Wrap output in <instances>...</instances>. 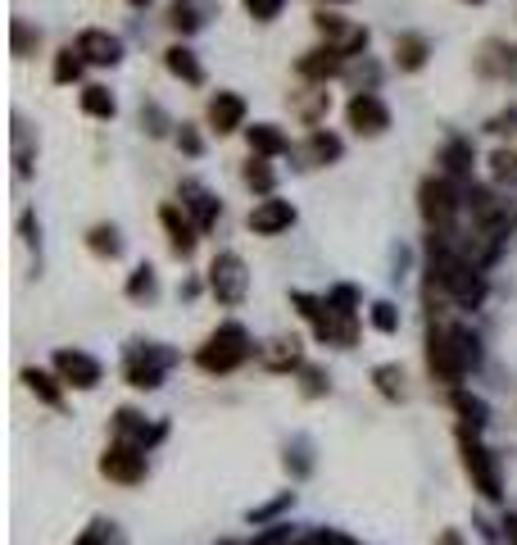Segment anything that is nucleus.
<instances>
[{
	"mask_svg": "<svg viewBox=\"0 0 517 545\" xmlns=\"http://www.w3.org/2000/svg\"><path fill=\"white\" fill-rule=\"evenodd\" d=\"M341 137L336 132H322V128H313L309 132V146H304V159L309 164H332V159H341Z\"/></svg>",
	"mask_w": 517,
	"mask_h": 545,
	"instance_id": "obj_23",
	"label": "nucleus"
},
{
	"mask_svg": "<svg viewBox=\"0 0 517 545\" xmlns=\"http://www.w3.org/2000/svg\"><path fill=\"white\" fill-rule=\"evenodd\" d=\"M517 123V109H508V114H499V119H490V132H508Z\"/></svg>",
	"mask_w": 517,
	"mask_h": 545,
	"instance_id": "obj_45",
	"label": "nucleus"
},
{
	"mask_svg": "<svg viewBox=\"0 0 517 545\" xmlns=\"http://www.w3.org/2000/svg\"><path fill=\"white\" fill-rule=\"evenodd\" d=\"M55 373L69 382V387H82L91 391L100 382V364L91 355H82V350H59L55 355Z\"/></svg>",
	"mask_w": 517,
	"mask_h": 545,
	"instance_id": "obj_15",
	"label": "nucleus"
},
{
	"mask_svg": "<svg viewBox=\"0 0 517 545\" xmlns=\"http://www.w3.org/2000/svg\"><path fill=\"white\" fill-rule=\"evenodd\" d=\"M418 209H422V218H427V228L431 232H449L454 228V218H459V209H463V191H459V182L454 178H427L418 187Z\"/></svg>",
	"mask_w": 517,
	"mask_h": 545,
	"instance_id": "obj_2",
	"label": "nucleus"
},
{
	"mask_svg": "<svg viewBox=\"0 0 517 545\" xmlns=\"http://www.w3.org/2000/svg\"><path fill=\"white\" fill-rule=\"evenodd\" d=\"M182 205H186V214L196 218L200 232H209L218 223V214H223V205L214 200V191L200 187V182H182Z\"/></svg>",
	"mask_w": 517,
	"mask_h": 545,
	"instance_id": "obj_17",
	"label": "nucleus"
},
{
	"mask_svg": "<svg viewBox=\"0 0 517 545\" xmlns=\"http://www.w3.org/2000/svg\"><path fill=\"white\" fill-rule=\"evenodd\" d=\"M504 532H508V545H517V518H508Z\"/></svg>",
	"mask_w": 517,
	"mask_h": 545,
	"instance_id": "obj_46",
	"label": "nucleus"
},
{
	"mask_svg": "<svg viewBox=\"0 0 517 545\" xmlns=\"http://www.w3.org/2000/svg\"><path fill=\"white\" fill-rule=\"evenodd\" d=\"M78 545H118V541H114V532H109V523H91V532L82 536Z\"/></svg>",
	"mask_w": 517,
	"mask_h": 545,
	"instance_id": "obj_42",
	"label": "nucleus"
},
{
	"mask_svg": "<svg viewBox=\"0 0 517 545\" xmlns=\"http://www.w3.org/2000/svg\"><path fill=\"white\" fill-rule=\"evenodd\" d=\"M209 128H214L218 137L245 128V96L241 91H218V96L209 100Z\"/></svg>",
	"mask_w": 517,
	"mask_h": 545,
	"instance_id": "obj_14",
	"label": "nucleus"
},
{
	"mask_svg": "<svg viewBox=\"0 0 517 545\" xmlns=\"http://www.w3.org/2000/svg\"><path fill=\"white\" fill-rule=\"evenodd\" d=\"M327 5H350V0H327Z\"/></svg>",
	"mask_w": 517,
	"mask_h": 545,
	"instance_id": "obj_49",
	"label": "nucleus"
},
{
	"mask_svg": "<svg viewBox=\"0 0 517 545\" xmlns=\"http://www.w3.org/2000/svg\"><path fill=\"white\" fill-rule=\"evenodd\" d=\"M472 164H477V150H472V141H468V137L445 141V150H440V169H445V178H454V182H472Z\"/></svg>",
	"mask_w": 517,
	"mask_h": 545,
	"instance_id": "obj_18",
	"label": "nucleus"
},
{
	"mask_svg": "<svg viewBox=\"0 0 517 545\" xmlns=\"http://www.w3.org/2000/svg\"><path fill=\"white\" fill-rule=\"evenodd\" d=\"M82 64H87V60H82L78 46H64V50H59V55H55V82H59V87L78 82V78H82Z\"/></svg>",
	"mask_w": 517,
	"mask_h": 545,
	"instance_id": "obj_28",
	"label": "nucleus"
},
{
	"mask_svg": "<svg viewBox=\"0 0 517 545\" xmlns=\"http://www.w3.org/2000/svg\"><path fill=\"white\" fill-rule=\"evenodd\" d=\"M150 119V137H164L168 132V119H164V109L159 105H141V123Z\"/></svg>",
	"mask_w": 517,
	"mask_h": 545,
	"instance_id": "obj_41",
	"label": "nucleus"
},
{
	"mask_svg": "<svg viewBox=\"0 0 517 545\" xmlns=\"http://www.w3.org/2000/svg\"><path fill=\"white\" fill-rule=\"evenodd\" d=\"M87 246L96 250V255H105V259H114L118 250H123V241H118V228L114 223H96V228L87 232Z\"/></svg>",
	"mask_w": 517,
	"mask_h": 545,
	"instance_id": "obj_29",
	"label": "nucleus"
},
{
	"mask_svg": "<svg viewBox=\"0 0 517 545\" xmlns=\"http://www.w3.org/2000/svg\"><path fill=\"white\" fill-rule=\"evenodd\" d=\"M313 545H359L354 536H345V532H332V527H322L318 536H313Z\"/></svg>",
	"mask_w": 517,
	"mask_h": 545,
	"instance_id": "obj_44",
	"label": "nucleus"
},
{
	"mask_svg": "<svg viewBox=\"0 0 517 545\" xmlns=\"http://www.w3.org/2000/svg\"><path fill=\"white\" fill-rule=\"evenodd\" d=\"M250 545H291V527H286V523H273V527H264V532L254 536Z\"/></svg>",
	"mask_w": 517,
	"mask_h": 545,
	"instance_id": "obj_40",
	"label": "nucleus"
},
{
	"mask_svg": "<svg viewBox=\"0 0 517 545\" xmlns=\"http://www.w3.org/2000/svg\"><path fill=\"white\" fill-rule=\"evenodd\" d=\"M490 178H495L499 187H517V155L513 150H495V155H490Z\"/></svg>",
	"mask_w": 517,
	"mask_h": 545,
	"instance_id": "obj_31",
	"label": "nucleus"
},
{
	"mask_svg": "<svg viewBox=\"0 0 517 545\" xmlns=\"http://www.w3.org/2000/svg\"><path fill=\"white\" fill-rule=\"evenodd\" d=\"M10 32H14V55H19V60L37 55V46H41V28H32L28 19H14V23H10Z\"/></svg>",
	"mask_w": 517,
	"mask_h": 545,
	"instance_id": "obj_30",
	"label": "nucleus"
},
{
	"mask_svg": "<svg viewBox=\"0 0 517 545\" xmlns=\"http://www.w3.org/2000/svg\"><path fill=\"white\" fill-rule=\"evenodd\" d=\"M513 228H517V223H513Z\"/></svg>",
	"mask_w": 517,
	"mask_h": 545,
	"instance_id": "obj_53",
	"label": "nucleus"
},
{
	"mask_svg": "<svg viewBox=\"0 0 517 545\" xmlns=\"http://www.w3.org/2000/svg\"><path fill=\"white\" fill-rule=\"evenodd\" d=\"M177 146H182L186 155H200V150H205V141H200L196 128H186V123H182V132H177Z\"/></svg>",
	"mask_w": 517,
	"mask_h": 545,
	"instance_id": "obj_43",
	"label": "nucleus"
},
{
	"mask_svg": "<svg viewBox=\"0 0 517 545\" xmlns=\"http://www.w3.org/2000/svg\"><path fill=\"white\" fill-rule=\"evenodd\" d=\"M313 28H318L322 46L341 50L345 60H354V55H363V50H368V28H363V23L341 19V14H332V10H318V14H313Z\"/></svg>",
	"mask_w": 517,
	"mask_h": 545,
	"instance_id": "obj_3",
	"label": "nucleus"
},
{
	"mask_svg": "<svg viewBox=\"0 0 517 545\" xmlns=\"http://www.w3.org/2000/svg\"><path fill=\"white\" fill-rule=\"evenodd\" d=\"M223 545H236V541H223Z\"/></svg>",
	"mask_w": 517,
	"mask_h": 545,
	"instance_id": "obj_51",
	"label": "nucleus"
},
{
	"mask_svg": "<svg viewBox=\"0 0 517 545\" xmlns=\"http://www.w3.org/2000/svg\"><path fill=\"white\" fill-rule=\"evenodd\" d=\"M463 5H486V0H463Z\"/></svg>",
	"mask_w": 517,
	"mask_h": 545,
	"instance_id": "obj_50",
	"label": "nucleus"
},
{
	"mask_svg": "<svg viewBox=\"0 0 517 545\" xmlns=\"http://www.w3.org/2000/svg\"><path fill=\"white\" fill-rule=\"evenodd\" d=\"M327 305H332V318H354L359 296H354V287H336L332 296H327Z\"/></svg>",
	"mask_w": 517,
	"mask_h": 545,
	"instance_id": "obj_35",
	"label": "nucleus"
},
{
	"mask_svg": "<svg viewBox=\"0 0 517 545\" xmlns=\"http://www.w3.org/2000/svg\"><path fill=\"white\" fill-rule=\"evenodd\" d=\"M209 287H214L218 305H241L245 291H250V273H245V259L223 250V255L209 264Z\"/></svg>",
	"mask_w": 517,
	"mask_h": 545,
	"instance_id": "obj_6",
	"label": "nucleus"
},
{
	"mask_svg": "<svg viewBox=\"0 0 517 545\" xmlns=\"http://www.w3.org/2000/svg\"><path fill=\"white\" fill-rule=\"evenodd\" d=\"M454 341H459V350H463V364L477 368V364H481V341L472 337L468 327H454Z\"/></svg>",
	"mask_w": 517,
	"mask_h": 545,
	"instance_id": "obj_36",
	"label": "nucleus"
},
{
	"mask_svg": "<svg viewBox=\"0 0 517 545\" xmlns=\"http://www.w3.org/2000/svg\"><path fill=\"white\" fill-rule=\"evenodd\" d=\"M431 60V41L422 32H395V64L400 73H418Z\"/></svg>",
	"mask_w": 517,
	"mask_h": 545,
	"instance_id": "obj_19",
	"label": "nucleus"
},
{
	"mask_svg": "<svg viewBox=\"0 0 517 545\" xmlns=\"http://www.w3.org/2000/svg\"><path fill=\"white\" fill-rule=\"evenodd\" d=\"M82 114H91V119H114L118 100L109 96V87H82Z\"/></svg>",
	"mask_w": 517,
	"mask_h": 545,
	"instance_id": "obj_26",
	"label": "nucleus"
},
{
	"mask_svg": "<svg viewBox=\"0 0 517 545\" xmlns=\"http://www.w3.org/2000/svg\"><path fill=\"white\" fill-rule=\"evenodd\" d=\"M164 69L173 73V78L191 82V87L205 82V69H200V60H196V50H191V46H168L164 50Z\"/></svg>",
	"mask_w": 517,
	"mask_h": 545,
	"instance_id": "obj_20",
	"label": "nucleus"
},
{
	"mask_svg": "<svg viewBox=\"0 0 517 545\" xmlns=\"http://www.w3.org/2000/svg\"><path fill=\"white\" fill-rule=\"evenodd\" d=\"M250 355H254L250 332H245L241 323H223L214 337L200 346L196 359H200V368H205V373H232V368H241Z\"/></svg>",
	"mask_w": 517,
	"mask_h": 545,
	"instance_id": "obj_1",
	"label": "nucleus"
},
{
	"mask_svg": "<svg viewBox=\"0 0 517 545\" xmlns=\"http://www.w3.org/2000/svg\"><path fill=\"white\" fill-rule=\"evenodd\" d=\"M127 5H137V10H141V5H150V0H127Z\"/></svg>",
	"mask_w": 517,
	"mask_h": 545,
	"instance_id": "obj_48",
	"label": "nucleus"
},
{
	"mask_svg": "<svg viewBox=\"0 0 517 545\" xmlns=\"http://www.w3.org/2000/svg\"><path fill=\"white\" fill-rule=\"evenodd\" d=\"M114 432L123 436V441H141V446L159 436V432H146V418H141L137 409H118V414H114Z\"/></svg>",
	"mask_w": 517,
	"mask_h": 545,
	"instance_id": "obj_25",
	"label": "nucleus"
},
{
	"mask_svg": "<svg viewBox=\"0 0 517 545\" xmlns=\"http://www.w3.org/2000/svg\"><path fill=\"white\" fill-rule=\"evenodd\" d=\"M372 377H377L381 396H391V400H400V396H404V387H400V382H404V373H400V368H395V364H381Z\"/></svg>",
	"mask_w": 517,
	"mask_h": 545,
	"instance_id": "obj_33",
	"label": "nucleus"
},
{
	"mask_svg": "<svg viewBox=\"0 0 517 545\" xmlns=\"http://www.w3.org/2000/svg\"><path fill=\"white\" fill-rule=\"evenodd\" d=\"M427 364H431V373H436V382H445V387H459L463 377L472 373V368L463 364V350H459V341H454V327H440V332H431Z\"/></svg>",
	"mask_w": 517,
	"mask_h": 545,
	"instance_id": "obj_4",
	"label": "nucleus"
},
{
	"mask_svg": "<svg viewBox=\"0 0 517 545\" xmlns=\"http://www.w3.org/2000/svg\"><path fill=\"white\" fill-rule=\"evenodd\" d=\"M463 464H468V477L477 482V491L486 500H499L504 496V482H499V464L486 446H481L472 432H463Z\"/></svg>",
	"mask_w": 517,
	"mask_h": 545,
	"instance_id": "obj_8",
	"label": "nucleus"
},
{
	"mask_svg": "<svg viewBox=\"0 0 517 545\" xmlns=\"http://www.w3.org/2000/svg\"><path fill=\"white\" fill-rule=\"evenodd\" d=\"M127 296H132V300H150V296H155V268H150V264L132 268V278H127Z\"/></svg>",
	"mask_w": 517,
	"mask_h": 545,
	"instance_id": "obj_32",
	"label": "nucleus"
},
{
	"mask_svg": "<svg viewBox=\"0 0 517 545\" xmlns=\"http://www.w3.org/2000/svg\"><path fill=\"white\" fill-rule=\"evenodd\" d=\"M73 46H78V50H82V60L96 64V69H114V64L123 60V41H118L114 32H105V28L78 32V41H73Z\"/></svg>",
	"mask_w": 517,
	"mask_h": 545,
	"instance_id": "obj_11",
	"label": "nucleus"
},
{
	"mask_svg": "<svg viewBox=\"0 0 517 545\" xmlns=\"http://www.w3.org/2000/svg\"><path fill=\"white\" fill-rule=\"evenodd\" d=\"M159 223H164L168 232V246H173V255H191L196 250V218L186 214V205H164L159 209Z\"/></svg>",
	"mask_w": 517,
	"mask_h": 545,
	"instance_id": "obj_13",
	"label": "nucleus"
},
{
	"mask_svg": "<svg viewBox=\"0 0 517 545\" xmlns=\"http://www.w3.org/2000/svg\"><path fill=\"white\" fill-rule=\"evenodd\" d=\"M164 364H168L164 350H150V346L137 350V355L127 359V382L141 391H155L159 382H164Z\"/></svg>",
	"mask_w": 517,
	"mask_h": 545,
	"instance_id": "obj_16",
	"label": "nucleus"
},
{
	"mask_svg": "<svg viewBox=\"0 0 517 545\" xmlns=\"http://www.w3.org/2000/svg\"><path fill=\"white\" fill-rule=\"evenodd\" d=\"M304 545H313V541H304Z\"/></svg>",
	"mask_w": 517,
	"mask_h": 545,
	"instance_id": "obj_52",
	"label": "nucleus"
},
{
	"mask_svg": "<svg viewBox=\"0 0 517 545\" xmlns=\"http://www.w3.org/2000/svg\"><path fill=\"white\" fill-rule=\"evenodd\" d=\"M472 64H477L481 78L490 82H517V46L504 37H486L477 46V55H472Z\"/></svg>",
	"mask_w": 517,
	"mask_h": 545,
	"instance_id": "obj_9",
	"label": "nucleus"
},
{
	"mask_svg": "<svg viewBox=\"0 0 517 545\" xmlns=\"http://www.w3.org/2000/svg\"><path fill=\"white\" fill-rule=\"evenodd\" d=\"M268 364H273V368H295V364H300V350H295V337L291 341H273V350H268Z\"/></svg>",
	"mask_w": 517,
	"mask_h": 545,
	"instance_id": "obj_34",
	"label": "nucleus"
},
{
	"mask_svg": "<svg viewBox=\"0 0 517 545\" xmlns=\"http://www.w3.org/2000/svg\"><path fill=\"white\" fill-rule=\"evenodd\" d=\"M454 405H459V414L468 418L472 427L486 423V405H481V400H472V396H463V391H459V396H454Z\"/></svg>",
	"mask_w": 517,
	"mask_h": 545,
	"instance_id": "obj_38",
	"label": "nucleus"
},
{
	"mask_svg": "<svg viewBox=\"0 0 517 545\" xmlns=\"http://www.w3.org/2000/svg\"><path fill=\"white\" fill-rule=\"evenodd\" d=\"M23 382H28V391L41 400V405H50V409L64 405V391L55 387V377H50V373H41V368H28V373H23Z\"/></svg>",
	"mask_w": 517,
	"mask_h": 545,
	"instance_id": "obj_24",
	"label": "nucleus"
},
{
	"mask_svg": "<svg viewBox=\"0 0 517 545\" xmlns=\"http://www.w3.org/2000/svg\"><path fill=\"white\" fill-rule=\"evenodd\" d=\"M291 223H295V205H291V200L264 196L259 205L250 209V228L259 232V237H277V232H286Z\"/></svg>",
	"mask_w": 517,
	"mask_h": 545,
	"instance_id": "obj_12",
	"label": "nucleus"
},
{
	"mask_svg": "<svg viewBox=\"0 0 517 545\" xmlns=\"http://www.w3.org/2000/svg\"><path fill=\"white\" fill-rule=\"evenodd\" d=\"M100 473H105L109 482L137 486L141 477H146V446H141V441H123V436H118L114 446L100 455Z\"/></svg>",
	"mask_w": 517,
	"mask_h": 545,
	"instance_id": "obj_5",
	"label": "nucleus"
},
{
	"mask_svg": "<svg viewBox=\"0 0 517 545\" xmlns=\"http://www.w3.org/2000/svg\"><path fill=\"white\" fill-rule=\"evenodd\" d=\"M245 137H250V150L254 155H286L291 150V141H286V132L277 128V123H254V128H245Z\"/></svg>",
	"mask_w": 517,
	"mask_h": 545,
	"instance_id": "obj_21",
	"label": "nucleus"
},
{
	"mask_svg": "<svg viewBox=\"0 0 517 545\" xmlns=\"http://www.w3.org/2000/svg\"><path fill=\"white\" fill-rule=\"evenodd\" d=\"M345 123H350L359 137H381V132L391 128V109L377 91H354L350 105H345Z\"/></svg>",
	"mask_w": 517,
	"mask_h": 545,
	"instance_id": "obj_7",
	"label": "nucleus"
},
{
	"mask_svg": "<svg viewBox=\"0 0 517 545\" xmlns=\"http://www.w3.org/2000/svg\"><path fill=\"white\" fill-rule=\"evenodd\" d=\"M282 5L286 0H245V10H250L254 23H273L277 14H282Z\"/></svg>",
	"mask_w": 517,
	"mask_h": 545,
	"instance_id": "obj_37",
	"label": "nucleus"
},
{
	"mask_svg": "<svg viewBox=\"0 0 517 545\" xmlns=\"http://www.w3.org/2000/svg\"><path fill=\"white\" fill-rule=\"evenodd\" d=\"M164 23L173 32H182V37H191V32L205 28V10H200V0H173L164 14Z\"/></svg>",
	"mask_w": 517,
	"mask_h": 545,
	"instance_id": "obj_22",
	"label": "nucleus"
},
{
	"mask_svg": "<svg viewBox=\"0 0 517 545\" xmlns=\"http://www.w3.org/2000/svg\"><path fill=\"white\" fill-rule=\"evenodd\" d=\"M345 55L341 50H332V46H318V50H304L300 60H295V73H300L304 82H313V87H327L332 78H341L345 73Z\"/></svg>",
	"mask_w": 517,
	"mask_h": 545,
	"instance_id": "obj_10",
	"label": "nucleus"
},
{
	"mask_svg": "<svg viewBox=\"0 0 517 545\" xmlns=\"http://www.w3.org/2000/svg\"><path fill=\"white\" fill-rule=\"evenodd\" d=\"M372 323H377L381 332H395V327H400V314H395V305L377 300V305H372Z\"/></svg>",
	"mask_w": 517,
	"mask_h": 545,
	"instance_id": "obj_39",
	"label": "nucleus"
},
{
	"mask_svg": "<svg viewBox=\"0 0 517 545\" xmlns=\"http://www.w3.org/2000/svg\"><path fill=\"white\" fill-rule=\"evenodd\" d=\"M440 545H463V541H459V532H445L440 536Z\"/></svg>",
	"mask_w": 517,
	"mask_h": 545,
	"instance_id": "obj_47",
	"label": "nucleus"
},
{
	"mask_svg": "<svg viewBox=\"0 0 517 545\" xmlns=\"http://www.w3.org/2000/svg\"><path fill=\"white\" fill-rule=\"evenodd\" d=\"M245 187H250V191H259V196H273V187H277V173L268 169V155H254L250 164H245Z\"/></svg>",
	"mask_w": 517,
	"mask_h": 545,
	"instance_id": "obj_27",
	"label": "nucleus"
}]
</instances>
